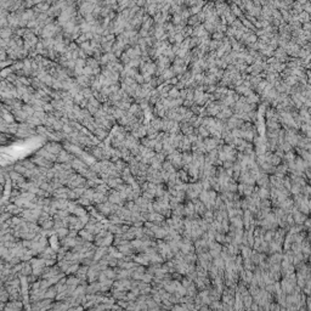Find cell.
I'll list each match as a JSON object with an SVG mask.
<instances>
[{"label":"cell","instance_id":"1","mask_svg":"<svg viewBox=\"0 0 311 311\" xmlns=\"http://www.w3.org/2000/svg\"><path fill=\"white\" fill-rule=\"evenodd\" d=\"M100 211H101V214H103V215H112L113 214V211H112V203H107V202H105V203H101V204H97V207H96Z\"/></svg>","mask_w":311,"mask_h":311},{"label":"cell","instance_id":"2","mask_svg":"<svg viewBox=\"0 0 311 311\" xmlns=\"http://www.w3.org/2000/svg\"><path fill=\"white\" fill-rule=\"evenodd\" d=\"M108 201H109V203H112V204H119V205L122 207V202H123L124 199L120 197V193H119L118 191H112V192L109 193V196H108Z\"/></svg>","mask_w":311,"mask_h":311},{"label":"cell","instance_id":"3","mask_svg":"<svg viewBox=\"0 0 311 311\" xmlns=\"http://www.w3.org/2000/svg\"><path fill=\"white\" fill-rule=\"evenodd\" d=\"M23 304L18 300H14V301H10L6 304V307L4 311H21Z\"/></svg>","mask_w":311,"mask_h":311},{"label":"cell","instance_id":"4","mask_svg":"<svg viewBox=\"0 0 311 311\" xmlns=\"http://www.w3.org/2000/svg\"><path fill=\"white\" fill-rule=\"evenodd\" d=\"M46 151H49L50 153H52V154H60V152L62 151V147L58 145V143H56V142H50V143H48L45 147H44Z\"/></svg>","mask_w":311,"mask_h":311},{"label":"cell","instance_id":"5","mask_svg":"<svg viewBox=\"0 0 311 311\" xmlns=\"http://www.w3.org/2000/svg\"><path fill=\"white\" fill-rule=\"evenodd\" d=\"M134 260H135L136 263L141 264V265H148V264L151 263V259H149V257H148L146 253H141V254H139L137 257H134Z\"/></svg>","mask_w":311,"mask_h":311},{"label":"cell","instance_id":"6","mask_svg":"<svg viewBox=\"0 0 311 311\" xmlns=\"http://www.w3.org/2000/svg\"><path fill=\"white\" fill-rule=\"evenodd\" d=\"M58 270L56 269V267H46L45 269V271L43 272V277L45 278V279H50V278H52V277H55V276H57L58 273Z\"/></svg>","mask_w":311,"mask_h":311},{"label":"cell","instance_id":"7","mask_svg":"<svg viewBox=\"0 0 311 311\" xmlns=\"http://www.w3.org/2000/svg\"><path fill=\"white\" fill-rule=\"evenodd\" d=\"M32 273H33V267H32V265H30V263H23V269L21 271V276L28 277Z\"/></svg>","mask_w":311,"mask_h":311},{"label":"cell","instance_id":"8","mask_svg":"<svg viewBox=\"0 0 311 311\" xmlns=\"http://www.w3.org/2000/svg\"><path fill=\"white\" fill-rule=\"evenodd\" d=\"M12 113H14V117L17 119V120H20V122H27L28 120V115L22 111V109H18V111H12Z\"/></svg>","mask_w":311,"mask_h":311},{"label":"cell","instance_id":"9","mask_svg":"<svg viewBox=\"0 0 311 311\" xmlns=\"http://www.w3.org/2000/svg\"><path fill=\"white\" fill-rule=\"evenodd\" d=\"M99 291H101V285H100V282H94V283H91V285L86 288L88 294H95V293L99 292Z\"/></svg>","mask_w":311,"mask_h":311},{"label":"cell","instance_id":"10","mask_svg":"<svg viewBox=\"0 0 311 311\" xmlns=\"http://www.w3.org/2000/svg\"><path fill=\"white\" fill-rule=\"evenodd\" d=\"M79 235H80V237H82L84 241H86V242H91L92 239H94V233L90 232V231H88L86 229L79 231Z\"/></svg>","mask_w":311,"mask_h":311},{"label":"cell","instance_id":"11","mask_svg":"<svg viewBox=\"0 0 311 311\" xmlns=\"http://www.w3.org/2000/svg\"><path fill=\"white\" fill-rule=\"evenodd\" d=\"M149 125L156 130V131H158V130H161L162 128H163V120H161V119H156V118H153L152 120H151V124Z\"/></svg>","mask_w":311,"mask_h":311},{"label":"cell","instance_id":"12","mask_svg":"<svg viewBox=\"0 0 311 311\" xmlns=\"http://www.w3.org/2000/svg\"><path fill=\"white\" fill-rule=\"evenodd\" d=\"M49 242L51 243V248H52V249H54L55 252H57V251L60 249V248H58V244H57V243H58V236H57L56 233H55L54 236L49 237Z\"/></svg>","mask_w":311,"mask_h":311},{"label":"cell","instance_id":"13","mask_svg":"<svg viewBox=\"0 0 311 311\" xmlns=\"http://www.w3.org/2000/svg\"><path fill=\"white\" fill-rule=\"evenodd\" d=\"M56 235L58 236V238L65 239L66 237H68V235H69V230H68L67 227H62V229H60V230H57V231H56Z\"/></svg>","mask_w":311,"mask_h":311},{"label":"cell","instance_id":"14","mask_svg":"<svg viewBox=\"0 0 311 311\" xmlns=\"http://www.w3.org/2000/svg\"><path fill=\"white\" fill-rule=\"evenodd\" d=\"M92 134L94 135H96L100 140H103L106 136H107V130H105V129H101V128H96L94 131H92Z\"/></svg>","mask_w":311,"mask_h":311},{"label":"cell","instance_id":"15","mask_svg":"<svg viewBox=\"0 0 311 311\" xmlns=\"http://www.w3.org/2000/svg\"><path fill=\"white\" fill-rule=\"evenodd\" d=\"M86 66L91 67L92 69L100 68V67H99V63H97V60H96V58H92V57H90V58L86 60Z\"/></svg>","mask_w":311,"mask_h":311},{"label":"cell","instance_id":"16","mask_svg":"<svg viewBox=\"0 0 311 311\" xmlns=\"http://www.w3.org/2000/svg\"><path fill=\"white\" fill-rule=\"evenodd\" d=\"M80 283V279L75 276V277H69L67 279V286H73V287H78Z\"/></svg>","mask_w":311,"mask_h":311},{"label":"cell","instance_id":"17","mask_svg":"<svg viewBox=\"0 0 311 311\" xmlns=\"http://www.w3.org/2000/svg\"><path fill=\"white\" fill-rule=\"evenodd\" d=\"M105 275H106V277L108 278V279H112V278H115L117 277V272L114 271V270H112V269H106L105 271H102Z\"/></svg>","mask_w":311,"mask_h":311},{"label":"cell","instance_id":"18","mask_svg":"<svg viewBox=\"0 0 311 311\" xmlns=\"http://www.w3.org/2000/svg\"><path fill=\"white\" fill-rule=\"evenodd\" d=\"M14 170H15V171H17L18 174H23V175H24V174H26V171H27V168L21 163V164H16V165H15V168H14Z\"/></svg>","mask_w":311,"mask_h":311},{"label":"cell","instance_id":"19","mask_svg":"<svg viewBox=\"0 0 311 311\" xmlns=\"http://www.w3.org/2000/svg\"><path fill=\"white\" fill-rule=\"evenodd\" d=\"M199 21H201V18H199V16H198V15H195V16H192V17H190V18H189V21H187V22H189V24H190V26H193V24H195V26H196V24H198V23H199Z\"/></svg>","mask_w":311,"mask_h":311},{"label":"cell","instance_id":"20","mask_svg":"<svg viewBox=\"0 0 311 311\" xmlns=\"http://www.w3.org/2000/svg\"><path fill=\"white\" fill-rule=\"evenodd\" d=\"M9 176H10L11 180H14V182H17V181L21 179V174H18V173L15 171V170H14V171H10V173H9Z\"/></svg>","mask_w":311,"mask_h":311},{"label":"cell","instance_id":"21","mask_svg":"<svg viewBox=\"0 0 311 311\" xmlns=\"http://www.w3.org/2000/svg\"><path fill=\"white\" fill-rule=\"evenodd\" d=\"M54 226H55V221H52V220H48V221H45V223L42 225V227H43L44 230H51Z\"/></svg>","mask_w":311,"mask_h":311},{"label":"cell","instance_id":"22","mask_svg":"<svg viewBox=\"0 0 311 311\" xmlns=\"http://www.w3.org/2000/svg\"><path fill=\"white\" fill-rule=\"evenodd\" d=\"M78 270H79V265H78V264H73V265H71V266L68 267V270L66 271V273H67V275H71V273L78 272Z\"/></svg>","mask_w":311,"mask_h":311},{"label":"cell","instance_id":"23","mask_svg":"<svg viewBox=\"0 0 311 311\" xmlns=\"http://www.w3.org/2000/svg\"><path fill=\"white\" fill-rule=\"evenodd\" d=\"M12 72H14V69H12V67H9V68H5L3 72H2V77L3 78H8L10 74H12Z\"/></svg>","mask_w":311,"mask_h":311},{"label":"cell","instance_id":"24","mask_svg":"<svg viewBox=\"0 0 311 311\" xmlns=\"http://www.w3.org/2000/svg\"><path fill=\"white\" fill-rule=\"evenodd\" d=\"M90 199H88V198H85V197H80V198H78V204H82V205H89L90 204Z\"/></svg>","mask_w":311,"mask_h":311},{"label":"cell","instance_id":"25","mask_svg":"<svg viewBox=\"0 0 311 311\" xmlns=\"http://www.w3.org/2000/svg\"><path fill=\"white\" fill-rule=\"evenodd\" d=\"M141 279H142V281H143L145 283H149V282L152 281V275L147 272V273H145V275L142 276V278H141Z\"/></svg>","mask_w":311,"mask_h":311},{"label":"cell","instance_id":"26","mask_svg":"<svg viewBox=\"0 0 311 311\" xmlns=\"http://www.w3.org/2000/svg\"><path fill=\"white\" fill-rule=\"evenodd\" d=\"M259 197L265 199V198H267V197H269V192H267L265 189H261V190L259 191Z\"/></svg>","mask_w":311,"mask_h":311},{"label":"cell","instance_id":"27","mask_svg":"<svg viewBox=\"0 0 311 311\" xmlns=\"http://www.w3.org/2000/svg\"><path fill=\"white\" fill-rule=\"evenodd\" d=\"M242 254H243L245 258H249V257H251V249H249V248H247V247H244L243 249H242Z\"/></svg>","mask_w":311,"mask_h":311},{"label":"cell","instance_id":"28","mask_svg":"<svg viewBox=\"0 0 311 311\" xmlns=\"http://www.w3.org/2000/svg\"><path fill=\"white\" fill-rule=\"evenodd\" d=\"M177 177H179V179H181V180H186V179H187V174L181 170V171H179V173H177Z\"/></svg>","mask_w":311,"mask_h":311},{"label":"cell","instance_id":"29","mask_svg":"<svg viewBox=\"0 0 311 311\" xmlns=\"http://www.w3.org/2000/svg\"><path fill=\"white\" fill-rule=\"evenodd\" d=\"M83 310H84L83 306H72V307H69L67 311H83Z\"/></svg>","mask_w":311,"mask_h":311},{"label":"cell","instance_id":"30","mask_svg":"<svg viewBox=\"0 0 311 311\" xmlns=\"http://www.w3.org/2000/svg\"><path fill=\"white\" fill-rule=\"evenodd\" d=\"M272 237H273V233H272V232H267V235H266L265 239H266V241H269V239H271Z\"/></svg>","mask_w":311,"mask_h":311},{"label":"cell","instance_id":"31","mask_svg":"<svg viewBox=\"0 0 311 311\" xmlns=\"http://www.w3.org/2000/svg\"><path fill=\"white\" fill-rule=\"evenodd\" d=\"M11 63H12V61H11V60H10V61H8V62H3V65H2V66H3V67H5V66H6V65H9V66H10V65H11Z\"/></svg>","mask_w":311,"mask_h":311}]
</instances>
